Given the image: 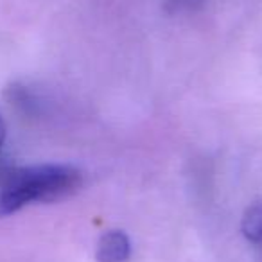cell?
<instances>
[{"mask_svg": "<svg viewBox=\"0 0 262 262\" xmlns=\"http://www.w3.org/2000/svg\"><path fill=\"white\" fill-rule=\"evenodd\" d=\"M83 174L67 164L20 165L0 169V217L31 203H54L79 190Z\"/></svg>", "mask_w": 262, "mask_h": 262, "instance_id": "obj_1", "label": "cell"}, {"mask_svg": "<svg viewBox=\"0 0 262 262\" xmlns=\"http://www.w3.org/2000/svg\"><path fill=\"white\" fill-rule=\"evenodd\" d=\"M131 255V244L122 230H110L102 233L97 243V262H126Z\"/></svg>", "mask_w": 262, "mask_h": 262, "instance_id": "obj_2", "label": "cell"}, {"mask_svg": "<svg viewBox=\"0 0 262 262\" xmlns=\"http://www.w3.org/2000/svg\"><path fill=\"white\" fill-rule=\"evenodd\" d=\"M243 233L251 243H262V201H255L243 215Z\"/></svg>", "mask_w": 262, "mask_h": 262, "instance_id": "obj_3", "label": "cell"}, {"mask_svg": "<svg viewBox=\"0 0 262 262\" xmlns=\"http://www.w3.org/2000/svg\"><path fill=\"white\" fill-rule=\"evenodd\" d=\"M164 4L169 13H178L196 9L198 6L203 4V0H164Z\"/></svg>", "mask_w": 262, "mask_h": 262, "instance_id": "obj_4", "label": "cell"}, {"mask_svg": "<svg viewBox=\"0 0 262 262\" xmlns=\"http://www.w3.org/2000/svg\"><path fill=\"white\" fill-rule=\"evenodd\" d=\"M4 140H6V124L4 119L0 117V151H2V146H4Z\"/></svg>", "mask_w": 262, "mask_h": 262, "instance_id": "obj_5", "label": "cell"}]
</instances>
